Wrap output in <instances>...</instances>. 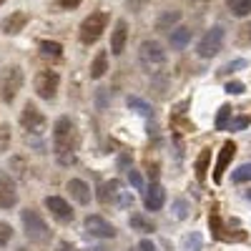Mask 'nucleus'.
Here are the masks:
<instances>
[{"label": "nucleus", "instance_id": "20e7f679", "mask_svg": "<svg viewBox=\"0 0 251 251\" xmlns=\"http://www.w3.org/2000/svg\"><path fill=\"white\" fill-rule=\"evenodd\" d=\"M138 60H141V66L146 71L156 73L166 63V50H163V46L158 43V40H143L141 48H138Z\"/></svg>", "mask_w": 251, "mask_h": 251}, {"label": "nucleus", "instance_id": "39448f33", "mask_svg": "<svg viewBox=\"0 0 251 251\" xmlns=\"http://www.w3.org/2000/svg\"><path fill=\"white\" fill-rule=\"evenodd\" d=\"M106 23H108V13H103V10L91 13L80 23V43H86V46L96 43V40L103 35V30H106Z\"/></svg>", "mask_w": 251, "mask_h": 251}, {"label": "nucleus", "instance_id": "79ce46f5", "mask_svg": "<svg viewBox=\"0 0 251 251\" xmlns=\"http://www.w3.org/2000/svg\"><path fill=\"white\" fill-rule=\"evenodd\" d=\"M128 8L131 10H141V0H128Z\"/></svg>", "mask_w": 251, "mask_h": 251}, {"label": "nucleus", "instance_id": "412c9836", "mask_svg": "<svg viewBox=\"0 0 251 251\" xmlns=\"http://www.w3.org/2000/svg\"><path fill=\"white\" fill-rule=\"evenodd\" d=\"M226 5L231 10V15H236V18L251 15V0H226Z\"/></svg>", "mask_w": 251, "mask_h": 251}, {"label": "nucleus", "instance_id": "2f4dec72", "mask_svg": "<svg viewBox=\"0 0 251 251\" xmlns=\"http://www.w3.org/2000/svg\"><path fill=\"white\" fill-rule=\"evenodd\" d=\"M251 123L249 116H241V118H234V121H228V131H244L246 126Z\"/></svg>", "mask_w": 251, "mask_h": 251}, {"label": "nucleus", "instance_id": "0eeeda50", "mask_svg": "<svg viewBox=\"0 0 251 251\" xmlns=\"http://www.w3.org/2000/svg\"><path fill=\"white\" fill-rule=\"evenodd\" d=\"M58 83H60V75L55 71H40L35 75V93L43 100H53L58 93Z\"/></svg>", "mask_w": 251, "mask_h": 251}, {"label": "nucleus", "instance_id": "2eb2a0df", "mask_svg": "<svg viewBox=\"0 0 251 251\" xmlns=\"http://www.w3.org/2000/svg\"><path fill=\"white\" fill-rule=\"evenodd\" d=\"M68 191H71V196L80 203V206H86V203H91V186L86 183V181H80V178H71L68 181Z\"/></svg>", "mask_w": 251, "mask_h": 251}, {"label": "nucleus", "instance_id": "9d476101", "mask_svg": "<svg viewBox=\"0 0 251 251\" xmlns=\"http://www.w3.org/2000/svg\"><path fill=\"white\" fill-rule=\"evenodd\" d=\"M18 203V191H15V181L0 171V208H13Z\"/></svg>", "mask_w": 251, "mask_h": 251}, {"label": "nucleus", "instance_id": "f3484780", "mask_svg": "<svg viewBox=\"0 0 251 251\" xmlns=\"http://www.w3.org/2000/svg\"><path fill=\"white\" fill-rule=\"evenodd\" d=\"M118 191H121V183H118V181H103V183L98 186V201H100V203L116 201Z\"/></svg>", "mask_w": 251, "mask_h": 251}, {"label": "nucleus", "instance_id": "5701e85b", "mask_svg": "<svg viewBox=\"0 0 251 251\" xmlns=\"http://www.w3.org/2000/svg\"><path fill=\"white\" fill-rule=\"evenodd\" d=\"M128 226L131 228H136V231H146V234H149V231H153V224L149 221V219H146V216H141V214H131V219H128Z\"/></svg>", "mask_w": 251, "mask_h": 251}, {"label": "nucleus", "instance_id": "58836bf2", "mask_svg": "<svg viewBox=\"0 0 251 251\" xmlns=\"http://www.w3.org/2000/svg\"><path fill=\"white\" fill-rule=\"evenodd\" d=\"M128 163H131V156L128 153H121V158H118V169H128Z\"/></svg>", "mask_w": 251, "mask_h": 251}, {"label": "nucleus", "instance_id": "de8ad7c7", "mask_svg": "<svg viewBox=\"0 0 251 251\" xmlns=\"http://www.w3.org/2000/svg\"><path fill=\"white\" fill-rule=\"evenodd\" d=\"M3 3H5V0H0V5H3Z\"/></svg>", "mask_w": 251, "mask_h": 251}, {"label": "nucleus", "instance_id": "f03ea898", "mask_svg": "<svg viewBox=\"0 0 251 251\" xmlns=\"http://www.w3.org/2000/svg\"><path fill=\"white\" fill-rule=\"evenodd\" d=\"M20 219H23V228H25V236H28V241L30 244H48L50 241V228L46 226V221H43V216H40L35 208H23L20 211Z\"/></svg>", "mask_w": 251, "mask_h": 251}, {"label": "nucleus", "instance_id": "bb28decb", "mask_svg": "<svg viewBox=\"0 0 251 251\" xmlns=\"http://www.w3.org/2000/svg\"><path fill=\"white\" fill-rule=\"evenodd\" d=\"M201 246H203V239L199 231H191L183 239V251H201Z\"/></svg>", "mask_w": 251, "mask_h": 251}, {"label": "nucleus", "instance_id": "c756f323", "mask_svg": "<svg viewBox=\"0 0 251 251\" xmlns=\"http://www.w3.org/2000/svg\"><path fill=\"white\" fill-rule=\"evenodd\" d=\"M10 149V126L3 123L0 126V153H5Z\"/></svg>", "mask_w": 251, "mask_h": 251}, {"label": "nucleus", "instance_id": "a19ab883", "mask_svg": "<svg viewBox=\"0 0 251 251\" xmlns=\"http://www.w3.org/2000/svg\"><path fill=\"white\" fill-rule=\"evenodd\" d=\"M58 251H78V249H75V246H71L68 241H60V244H58Z\"/></svg>", "mask_w": 251, "mask_h": 251}, {"label": "nucleus", "instance_id": "dca6fc26", "mask_svg": "<svg viewBox=\"0 0 251 251\" xmlns=\"http://www.w3.org/2000/svg\"><path fill=\"white\" fill-rule=\"evenodd\" d=\"M25 23H28V13H23V10L10 13V18L3 20V33L5 35H15V33H20L25 28Z\"/></svg>", "mask_w": 251, "mask_h": 251}, {"label": "nucleus", "instance_id": "f8f14e48", "mask_svg": "<svg viewBox=\"0 0 251 251\" xmlns=\"http://www.w3.org/2000/svg\"><path fill=\"white\" fill-rule=\"evenodd\" d=\"M234 156H236V143H234V141H226V143L221 146V151H219L216 169H214V181H216V183L224 178V171L228 169V163H231Z\"/></svg>", "mask_w": 251, "mask_h": 251}, {"label": "nucleus", "instance_id": "b1692460", "mask_svg": "<svg viewBox=\"0 0 251 251\" xmlns=\"http://www.w3.org/2000/svg\"><path fill=\"white\" fill-rule=\"evenodd\" d=\"M208 226H211V231H214V239H226V234H224V224H221V216H219V208H216V206L211 208V216H208Z\"/></svg>", "mask_w": 251, "mask_h": 251}, {"label": "nucleus", "instance_id": "1a4fd4ad", "mask_svg": "<svg viewBox=\"0 0 251 251\" xmlns=\"http://www.w3.org/2000/svg\"><path fill=\"white\" fill-rule=\"evenodd\" d=\"M86 231L96 239H113L116 236V226L111 221H106L103 216L93 214V216H86Z\"/></svg>", "mask_w": 251, "mask_h": 251}, {"label": "nucleus", "instance_id": "473e14b6", "mask_svg": "<svg viewBox=\"0 0 251 251\" xmlns=\"http://www.w3.org/2000/svg\"><path fill=\"white\" fill-rule=\"evenodd\" d=\"M244 91H246V88H244L241 80H228V83H226V93H228V96H241Z\"/></svg>", "mask_w": 251, "mask_h": 251}, {"label": "nucleus", "instance_id": "a18cd8bd", "mask_svg": "<svg viewBox=\"0 0 251 251\" xmlns=\"http://www.w3.org/2000/svg\"><path fill=\"white\" fill-rule=\"evenodd\" d=\"M246 199H249V201H251V188H249V191H246Z\"/></svg>", "mask_w": 251, "mask_h": 251}, {"label": "nucleus", "instance_id": "6e6552de", "mask_svg": "<svg viewBox=\"0 0 251 251\" xmlns=\"http://www.w3.org/2000/svg\"><path fill=\"white\" fill-rule=\"evenodd\" d=\"M20 123H23V128L30 131V133H43V128H46V116L38 111L35 103L28 100L25 106H23V113H20Z\"/></svg>", "mask_w": 251, "mask_h": 251}, {"label": "nucleus", "instance_id": "72a5a7b5", "mask_svg": "<svg viewBox=\"0 0 251 251\" xmlns=\"http://www.w3.org/2000/svg\"><path fill=\"white\" fill-rule=\"evenodd\" d=\"M186 214H188V203H186L183 199H178V201L174 203V216H176V219H186Z\"/></svg>", "mask_w": 251, "mask_h": 251}, {"label": "nucleus", "instance_id": "423d86ee", "mask_svg": "<svg viewBox=\"0 0 251 251\" xmlns=\"http://www.w3.org/2000/svg\"><path fill=\"white\" fill-rule=\"evenodd\" d=\"M224 28L221 25H214L211 30H206V35L199 40V46H196V50H199V55L201 58H214V55H219V50L224 48Z\"/></svg>", "mask_w": 251, "mask_h": 251}, {"label": "nucleus", "instance_id": "cd10ccee", "mask_svg": "<svg viewBox=\"0 0 251 251\" xmlns=\"http://www.w3.org/2000/svg\"><path fill=\"white\" fill-rule=\"evenodd\" d=\"M228 121H231V106H221L219 116H216V131H226Z\"/></svg>", "mask_w": 251, "mask_h": 251}, {"label": "nucleus", "instance_id": "aec40b11", "mask_svg": "<svg viewBox=\"0 0 251 251\" xmlns=\"http://www.w3.org/2000/svg\"><path fill=\"white\" fill-rule=\"evenodd\" d=\"M208 163H211V149H203L194 163V171H196V178L203 183L206 181V174H208Z\"/></svg>", "mask_w": 251, "mask_h": 251}, {"label": "nucleus", "instance_id": "9b49d317", "mask_svg": "<svg viewBox=\"0 0 251 251\" xmlns=\"http://www.w3.org/2000/svg\"><path fill=\"white\" fill-rule=\"evenodd\" d=\"M46 208H48V211H50L60 224L73 221V208L68 206L66 199H60V196H48V199H46Z\"/></svg>", "mask_w": 251, "mask_h": 251}, {"label": "nucleus", "instance_id": "c9c22d12", "mask_svg": "<svg viewBox=\"0 0 251 251\" xmlns=\"http://www.w3.org/2000/svg\"><path fill=\"white\" fill-rule=\"evenodd\" d=\"M118 203H121V206H131V203H133V196H131L128 191H118Z\"/></svg>", "mask_w": 251, "mask_h": 251}, {"label": "nucleus", "instance_id": "4468645a", "mask_svg": "<svg viewBox=\"0 0 251 251\" xmlns=\"http://www.w3.org/2000/svg\"><path fill=\"white\" fill-rule=\"evenodd\" d=\"M126 40H128V23L121 18V20H116V28L111 35V53L113 55H121L126 50Z\"/></svg>", "mask_w": 251, "mask_h": 251}, {"label": "nucleus", "instance_id": "49530a36", "mask_svg": "<svg viewBox=\"0 0 251 251\" xmlns=\"http://www.w3.org/2000/svg\"><path fill=\"white\" fill-rule=\"evenodd\" d=\"M246 30H249V40H251V25H249V28H246Z\"/></svg>", "mask_w": 251, "mask_h": 251}, {"label": "nucleus", "instance_id": "f704fd0d", "mask_svg": "<svg viewBox=\"0 0 251 251\" xmlns=\"http://www.w3.org/2000/svg\"><path fill=\"white\" fill-rule=\"evenodd\" d=\"M128 181H131L133 188H143V178H141V174L133 171V169H128Z\"/></svg>", "mask_w": 251, "mask_h": 251}, {"label": "nucleus", "instance_id": "f257e3e1", "mask_svg": "<svg viewBox=\"0 0 251 251\" xmlns=\"http://www.w3.org/2000/svg\"><path fill=\"white\" fill-rule=\"evenodd\" d=\"M75 143H78V133H75L73 121L66 118V116L58 118L55 126H53V149H55V156H58L60 163L68 166V163L75 161V156H73Z\"/></svg>", "mask_w": 251, "mask_h": 251}, {"label": "nucleus", "instance_id": "a211bd4d", "mask_svg": "<svg viewBox=\"0 0 251 251\" xmlns=\"http://www.w3.org/2000/svg\"><path fill=\"white\" fill-rule=\"evenodd\" d=\"M106 71H108V53L106 50H98V55L91 63V78L98 80V78L106 75Z\"/></svg>", "mask_w": 251, "mask_h": 251}, {"label": "nucleus", "instance_id": "7c9ffc66", "mask_svg": "<svg viewBox=\"0 0 251 251\" xmlns=\"http://www.w3.org/2000/svg\"><path fill=\"white\" fill-rule=\"evenodd\" d=\"M10 239H13V226L5 224V221H0V246L10 244Z\"/></svg>", "mask_w": 251, "mask_h": 251}, {"label": "nucleus", "instance_id": "ddd939ff", "mask_svg": "<svg viewBox=\"0 0 251 251\" xmlns=\"http://www.w3.org/2000/svg\"><path fill=\"white\" fill-rule=\"evenodd\" d=\"M163 203H166V191H163L161 183L153 181L149 186V191H146V196H143V206L149 208V211H161Z\"/></svg>", "mask_w": 251, "mask_h": 251}, {"label": "nucleus", "instance_id": "393cba45", "mask_svg": "<svg viewBox=\"0 0 251 251\" xmlns=\"http://www.w3.org/2000/svg\"><path fill=\"white\" fill-rule=\"evenodd\" d=\"M40 53H43L46 58H60L63 46L55 43V40H40Z\"/></svg>", "mask_w": 251, "mask_h": 251}, {"label": "nucleus", "instance_id": "e433bc0d", "mask_svg": "<svg viewBox=\"0 0 251 251\" xmlns=\"http://www.w3.org/2000/svg\"><path fill=\"white\" fill-rule=\"evenodd\" d=\"M80 3H83V0H58V5H60V8H68V10L78 8Z\"/></svg>", "mask_w": 251, "mask_h": 251}, {"label": "nucleus", "instance_id": "c03bdc74", "mask_svg": "<svg viewBox=\"0 0 251 251\" xmlns=\"http://www.w3.org/2000/svg\"><path fill=\"white\" fill-rule=\"evenodd\" d=\"M191 3H208V0H191Z\"/></svg>", "mask_w": 251, "mask_h": 251}, {"label": "nucleus", "instance_id": "a878e982", "mask_svg": "<svg viewBox=\"0 0 251 251\" xmlns=\"http://www.w3.org/2000/svg\"><path fill=\"white\" fill-rule=\"evenodd\" d=\"M128 108H133L136 113H141V116H153V111H151V103H146L143 98H138V96H131L128 98Z\"/></svg>", "mask_w": 251, "mask_h": 251}, {"label": "nucleus", "instance_id": "c85d7f7f", "mask_svg": "<svg viewBox=\"0 0 251 251\" xmlns=\"http://www.w3.org/2000/svg\"><path fill=\"white\" fill-rule=\"evenodd\" d=\"M231 181H234V183H246V181H251V163H241L239 169L231 174Z\"/></svg>", "mask_w": 251, "mask_h": 251}, {"label": "nucleus", "instance_id": "ea45409f", "mask_svg": "<svg viewBox=\"0 0 251 251\" xmlns=\"http://www.w3.org/2000/svg\"><path fill=\"white\" fill-rule=\"evenodd\" d=\"M138 249H141V251H156V244L149 241V239H143V241L138 244Z\"/></svg>", "mask_w": 251, "mask_h": 251}, {"label": "nucleus", "instance_id": "4c0bfd02", "mask_svg": "<svg viewBox=\"0 0 251 251\" xmlns=\"http://www.w3.org/2000/svg\"><path fill=\"white\" fill-rule=\"evenodd\" d=\"M244 66H246V60H234V63H228V66H226L224 71L231 73V71H239V68H244Z\"/></svg>", "mask_w": 251, "mask_h": 251}, {"label": "nucleus", "instance_id": "6ab92c4d", "mask_svg": "<svg viewBox=\"0 0 251 251\" xmlns=\"http://www.w3.org/2000/svg\"><path fill=\"white\" fill-rule=\"evenodd\" d=\"M188 40H191V30H188V28H174L171 35H169V43L176 50H183L188 46Z\"/></svg>", "mask_w": 251, "mask_h": 251}, {"label": "nucleus", "instance_id": "7ed1b4c3", "mask_svg": "<svg viewBox=\"0 0 251 251\" xmlns=\"http://www.w3.org/2000/svg\"><path fill=\"white\" fill-rule=\"evenodd\" d=\"M20 88H23V68L8 66L0 71V98H3V103H13Z\"/></svg>", "mask_w": 251, "mask_h": 251}, {"label": "nucleus", "instance_id": "37998d69", "mask_svg": "<svg viewBox=\"0 0 251 251\" xmlns=\"http://www.w3.org/2000/svg\"><path fill=\"white\" fill-rule=\"evenodd\" d=\"M91 251H106V249H103V246H93Z\"/></svg>", "mask_w": 251, "mask_h": 251}, {"label": "nucleus", "instance_id": "4be33fe9", "mask_svg": "<svg viewBox=\"0 0 251 251\" xmlns=\"http://www.w3.org/2000/svg\"><path fill=\"white\" fill-rule=\"evenodd\" d=\"M178 20H181V13H178V10H166V13L158 18L156 28H158V30H171V28L178 23Z\"/></svg>", "mask_w": 251, "mask_h": 251}]
</instances>
